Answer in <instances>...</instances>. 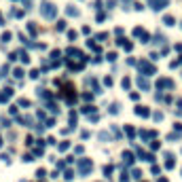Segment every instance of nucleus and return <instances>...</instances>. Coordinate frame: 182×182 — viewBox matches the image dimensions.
Here are the masks:
<instances>
[{"label":"nucleus","mask_w":182,"mask_h":182,"mask_svg":"<svg viewBox=\"0 0 182 182\" xmlns=\"http://www.w3.org/2000/svg\"><path fill=\"white\" fill-rule=\"evenodd\" d=\"M157 87H159V89H165V87H167V89H172V87H174V83H172L169 78H161V81L157 83Z\"/></svg>","instance_id":"nucleus-4"},{"label":"nucleus","mask_w":182,"mask_h":182,"mask_svg":"<svg viewBox=\"0 0 182 182\" xmlns=\"http://www.w3.org/2000/svg\"><path fill=\"white\" fill-rule=\"evenodd\" d=\"M135 112H138L140 117H148V115H150V112H148V108H146V106H138V108H135Z\"/></svg>","instance_id":"nucleus-5"},{"label":"nucleus","mask_w":182,"mask_h":182,"mask_svg":"<svg viewBox=\"0 0 182 182\" xmlns=\"http://www.w3.org/2000/svg\"><path fill=\"white\" fill-rule=\"evenodd\" d=\"M138 83H140V87H142V89H148V87H150V85H148V81H144V78H138Z\"/></svg>","instance_id":"nucleus-6"},{"label":"nucleus","mask_w":182,"mask_h":182,"mask_svg":"<svg viewBox=\"0 0 182 182\" xmlns=\"http://www.w3.org/2000/svg\"><path fill=\"white\" fill-rule=\"evenodd\" d=\"M163 21H165L167 26H174V17H172V15H165V19H163Z\"/></svg>","instance_id":"nucleus-7"},{"label":"nucleus","mask_w":182,"mask_h":182,"mask_svg":"<svg viewBox=\"0 0 182 182\" xmlns=\"http://www.w3.org/2000/svg\"><path fill=\"white\" fill-rule=\"evenodd\" d=\"M165 4H169V0H152V9H155V11L165 9Z\"/></svg>","instance_id":"nucleus-2"},{"label":"nucleus","mask_w":182,"mask_h":182,"mask_svg":"<svg viewBox=\"0 0 182 182\" xmlns=\"http://www.w3.org/2000/svg\"><path fill=\"white\" fill-rule=\"evenodd\" d=\"M42 15H44V17H55V7H53V4H44Z\"/></svg>","instance_id":"nucleus-3"},{"label":"nucleus","mask_w":182,"mask_h":182,"mask_svg":"<svg viewBox=\"0 0 182 182\" xmlns=\"http://www.w3.org/2000/svg\"><path fill=\"white\" fill-rule=\"evenodd\" d=\"M140 70L146 74H155V66H150L148 61H140Z\"/></svg>","instance_id":"nucleus-1"}]
</instances>
